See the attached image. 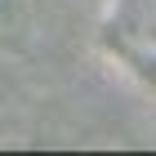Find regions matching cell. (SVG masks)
I'll use <instances>...</instances> for the list:
<instances>
[{"label":"cell","mask_w":156,"mask_h":156,"mask_svg":"<svg viewBox=\"0 0 156 156\" xmlns=\"http://www.w3.org/2000/svg\"><path fill=\"white\" fill-rule=\"evenodd\" d=\"M125 45L138 58L156 62V0H129L125 5V23H120Z\"/></svg>","instance_id":"1"}]
</instances>
